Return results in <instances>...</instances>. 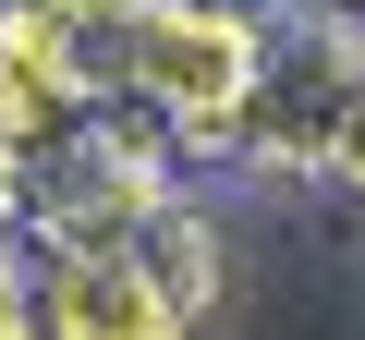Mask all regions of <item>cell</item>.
<instances>
[{"instance_id":"6da1fadb","label":"cell","mask_w":365,"mask_h":340,"mask_svg":"<svg viewBox=\"0 0 365 340\" xmlns=\"http://www.w3.org/2000/svg\"><path fill=\"white\" fill-rule=\"evenodd\" d=\"M256 61H268V0H146L134 61H122V110L170 158H232L244 110H256Z\"/></svg>"},{"instance_id":"7a4b0ae2","label":"cell","mask_w":365,"mask_h":340,"mask_svg":"<svg viewBox=\"0 0 365 340\" xmlns=\"http://www.w3.org/2000/svg\"><path fill=\"white\" fill-rule=\"evenodd\" d=\"M365 97V25L329 13H268V61H256V110H244V170H329V134Z\"/></svg>"},{"instance_id":"3957f363","label":"cell","mask_w":365,"mask_h":340,"mask_svg":"<svg viewBox=\"0 0 365 340\" xmlns=\"http://www.w3.org/2000/svg\"><path fill=\"white\" fill-rule=\"evenodd\" d=\"M195 316H207V304L146 255V231H134V243L37 255V328H61V340H170V328H195Z\"/></svg>"},{"instance_id":"277c9868","label":"cell","mask_w":365,"mask_h":340,"mask_svg":"<svg viewBox=\"0 0 365 340\" xmlns=\"http://www.w3.org/2000/svg\"><path fill=\"white\" fill-rule=\"evenodd\" d=\"M98 122H110V97H98V73L49 37V13H37V0H0V170H25V158L73 146V134H98Z\"/></svg>"},{"instance_id":"5b68a950","label":"cell","mask_w":365,"mask_h":340,"mask_svg":"<svg viewBox=\"0 0 365 340\" xmlns=\"http://www.w3.org/2000/svg\"><path fill=\"white\" fill-rule=\"evenodd\" d=\"M13 328H37V255L0 243V340H13Z\"/></svg>"},{"instance_id":"8992f818","label":"cell","mask_w":365,"mask_h":340,"mask_svg":"<svg viewBox=\"0 0 365 340\" xmlns=\"http://www.w3.org/2000/svg\"><path fill=\"white\" fill-rule=\"evenodd\" d=\"M268 13H329V25H365V0H268Z\"/></svg>"}]
</instances>
